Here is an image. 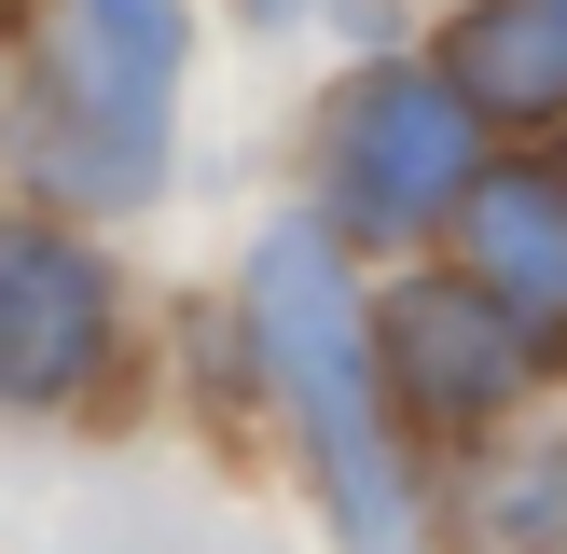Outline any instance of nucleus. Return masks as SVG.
Returning <instances> with one entry per match:
<instances>
[{"instance_id": "4", "label": "nucleus", "mask_w": 567, "mask_h": 554, "mask_svg": "<svg viewBox=\"0 0 567 554\" xmlns=\"http://www.w3.org/2000/svg\"><path fill=\"white\" fill-rule=\"evenodd\" d=\"M374 360H388V388H402V416L430 443H471V430H498V416L540 388L554 347L485 291V277H402L388 319H374Z\"/></svg>"}, {"instance_id": "5", "label": "nucleus", "mask_w": 567, "mask_h": 554, "mask_svg": "<svg viewBox=\"0 0 567 554\" xmlns=\"http://www.w3.org/2000/svg\"><path fill=\"white\" fill-rule=\"evenodd\" d=\"M111 360V264L55 222H0V416L83 402Z\"/></svg>"}, {"instance_id": "2", "label": "nucleus", "mask_w": 567, "mask_h": 554, "mask_svg": "<svg viewBox=\"0 0 567 554\" xmlns=\"http://www.w3.org/2000/svg\"><path fill=\"white\" fill-rule=\"evenodd\" d=\"M181 42H194L181 0H70V28H55V83H42V125H28V153H42L55 194H83V208L153 194Z\"/></svg>"}, {"instance_id": "8", "label": "nucleus", "mask_w": 567, "mask_h": 554, "mask_svg": "<svg viewBox=\"0 0 567 554\" xmlns=\"http://www.w3.org/2000/svg\"><path fill=\"white\" fill-rule=\"evenodd\" d=\"M457 554H567V443H471L457 458Z\"/></svg>"}, {"instance_id": "9", "label": "nucleus", "mask_w": 567, "mask_h": 554, "mask_svg": "<svg viewBox=\"0 0 567 554\" xmlns=\"http://www.w3.org/2000/svg\"><path fill=\"white\" fill-rule=\"evenodd\" d=\"M554 166H567V153H554Z\"/></svg>"}, {"instance_id": "3", "label": "nucleus", "mask_w": 567, "mask_h": 554, "mask_svg": "<svg viewBox=\"0 0 567 554\" xmlns=\"http://www.w3.org/2000/svg\"><path fill=\"white\" fill-rule=\"evenodd\" d=\"M319 194H332V236H430L485 194V111L443 70H360L332 98Z\"/></svg>"}, {"instance_id": "6", "label": "nucleus", "mask_w": 567, "mask_h": 554, "mask_svg": "<svg viewBox=\"0 0 567 554\" xmlns=\"http://www.w3.org/2000/svg\"><path fill=\"white\" fill-rule=\"evenodd\" d=\"M457 277H485L567 360V166H485V194L457 208Z\"/></svg>"}, {"instance_id": "7", "label": "nucleus", "mask_w": 567, "mask_h": 554, "mask_svg": "<svg viewBox=\"0 0 567 554\" xmlns=\"http://www.w3.org/2000/svg\"><path fill=\"white\" fill-rule=\"evenodd\" d=\"M443 83L485 125H567V0H471L443 28Z\"/></svg>"}, {"instance_id": "1", "label": "nucleus", "mask_w": 567, "mask_h": 554, "mask_svg": "<svg viewBox=\"0 0 567 554\" xmlns=\"http://www.w3.org/2000/svg\"><path fill=\"white\" fill-rule=\"evenodd\" d=\"M249 347H264L277 402L305 430V471H319L347 554H415L430 526V485L402 458V416H388V360H374V319L347 291V236L332 222H264L249 249Z\"/></svg>"}]
</instances>
